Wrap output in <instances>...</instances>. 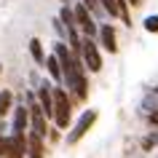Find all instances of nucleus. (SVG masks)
<instances>
[{"instance_id": "13", "label": "nucleus", "mask_w": 158, "mask_h": 158, "mask_svg": "<svg viewBox=\"0 0 158 158\" xmlns=\"http://www.w3.org/2000/svg\"><path fill=\"white\" fill-rule=\"evenodd\" d=\"M30 54H32V59L38 62V64H46V54H43V43L38 40V38H32V40H30Z\"/></svg>"}, {"instance_id": "17", "label": "nucleus", "mask_w": 158, "mask_h": 158, "mask_svg": "<svg viewBox=\"0 0 158 158\" xmlns=\"http://www.w3.org/2000/svg\"><path fill=\"white\" fill-rule=\"evenodd\" d=\"M11 153V137H0V158H6Z\"/></svg>"}, {"instance_id": "2", "label": "nucleus", "mask_w": 158, "mask_h": 158, "mask_svg": "<svg viewBox=\"0 0 158 158\" xmlns=\"http://www.w3.org/2000/svg\"><path fill=\"white\" fill-rule=\"evenodd\" d=\"M70 118H73V105H70V97H67L64 89H54V123L59 129H67L70 123Z\"/></svg>"}, {"instance_id": "7", "label": "nucleus", "mask_w": 158, "mask_h": 158, "mask_svg": "<svg viewBox=\"0 0 158 158\" xmlns=\"http://www.w3.org/2000/svg\"><path fill=\"white\" fill-rule=\"evenodd\" d=\"M38 99H40V107L46 113V118H54V86L43 81L38 86Z\"/></svg>"}, {"instance_id": "24", "label": "nucleus", "mask_w": 158, "mask_h": 158, "mask_svg": "<svg viewBox=\"0 0 158 158\" xmlns=\"http://www.w3.org/2000/svg\"><path fill=\"white\" fill-rule=\"evenodd\" d=\"M0 70H3V64H0Z\"/></svg>"}, {"instance_id": "4", "label": "nucleus", "mask_w": 158, "mask_h": 158, "mask_svg": "<svg viewBox=\"0 0 158 158\" xmlns=\"http://www.w3.org/2000/svg\"><path fill=\"white\" fill-rule=\"evenodd\" d=\"M81 56H83V64L91 70V73H99L102 70V54H99V46L91 40V38H83L81 43Z\"/></svg>"}, {"instance_id": "25", "label": "nucleus", "mask_w": 158, "mask_h": 158, "mask_svg": "<svg viewBox=\"0 0 158 158\" xmlns=\"http://www.w3.org/2000/svg\"><path fill=\"white\" fill-rule=\"evenodd\" d=\"M156 139H158V134H156Z\"/></svg>"}, {"instance_id": "3", "label": "nucleus", "mask_w": 158, "mask_h": 158, "mask_svg": "<svg viewBox=\"0 0 158 158\" xmlns=\"http://www.w3.org/2000/svg\"><path fill=\"white\" fill-rule=\"evenodd\" d=\"M27 102H30V123H32V134L35 137H46V113H43L40 102H35V94H27Z\"/></svg>"}, {"instance_id": "22", "label": "nucleus", "mask_w": 158, "mask_h": 158, "mask_svg": "<svg viewBox=\"0 0 158 158\" xmlns=\"http://www.w3.org/2000/svg\"><path fill=\"white\" fill-rule=\"evenodd\" d=\"M62 3H64V6H67V3H70V0H62Z\"/></svg>"}, {"instance_id": "23", "label": "nucleus", "mask_w": 158, "mask_h": 158, "mask_svg": "<svg viewBox=\"0 0 158 158\" xmlns=\"http://www.w3.org/2000/svg\"><path fill=\"white\" fill-rule=\"evenodd\" d=\"M156 97H158V86H156Z\"/></svg>"}, {"instance_id": "16", "label": "nucleus", "mask_w": 158, "mask_h": 158, "mask_svg": "<svg viewBox=\"0 0 158 158\" xmlns=\"http://www.w3.org/2000/svg\"><path fill=\"white\" fill-rule=\"evenodd\" d=\"M118 3V16L123 19L126 24H131V16H129V0H115Z\"/></svg>"}, {"instance_id": "21", "label": "nucleus", "mask_w": 158, "mask_h": 158, "mask_svg": "<svg viewBox=\"0 0 158 158\" xmlns=\"http://www.w3.org/2000/svg\"><path fill=\"white\" fill-rule=\"evenodd\" d=\"M129 3H131V6H139V3H142V0H129Z\"/></svg>"}, {"instance_id": "11", "label": "nucleus", "mask_w": 158, "mask_h": 158, "mask_svg": "<svg viewBox=\"0 0 158 158\" xmlns=\"http://www.w3.org/2000/svg\"><path fill=\"white\" fill-rule=\"evenodd\" d=\"M27 158H43V139L35 134H30L27 139Z\"/></svg>"}, {"instance_id": "12", "label": "nucleus", "mask_w": 158, "mask_h": 158, "mask_svg": "<svg viewBox=\"0 0 158 158\" xmlns=\"http://www.w3.org/2000/svg\"><path fill=\"white\" fill-rule=\"evenodd\" d=\"M46 67H48V75L56 81V83H59V81H64V78H62V64H59V59L54 56V54L46 56Z\"/></svg>"}, {"instance_id": "5", "label": "nucleus", "mask_w": 158, "mask_h": 158, "mask_svg": "<svg viewBox=\"0 0 158 158\" xmlns=\"http://www.w3.org/2000/svg\"><path fill=\"white\" fill-rule=\"evenodd\" d=\"M97 121V110H83V115L78 118V123L73 126V131L67 134V145H75L78 139H83V134L89 131Z\"/></svg>"}, {"instance_id": "6", "label": "nucleus", "mask_w": 158, "mask_h": 158, "mask_svg": "<svg viewBox=\"0 0 158 158\" xmlns=\"http://www.w3.org/2000/svg\"><path fill=\"white\" fill-rule=\"evenodd\" d=\"M73 14H75L78 27L83 30V38H91V40H94V35H99V27H97V22L91 19V14L86 11V6H83V3H78V6L73 8Z\"/></svg>"}, {"instance_id": "9", "label": "nucleus", "mask_w": 158, "mask_h": 158, "mask_svg": "<svg viewBox=\"0 0 158 158\" xmlns=\"http://www.w3.org/2000/svg\"><path fill=\"white\" fill-rule=\"evenodd\" d=\"M27 156V137L24 134H11V153L6 158H24Z\"/></svg>"}, {"instance_id": "10", "label": "nucleus", "mask_w": 158, "mask_h": 158, "mask_svg": "<svg viewBox=\"0 0 158 158\" xmlns=\"http://www.w3.org/2000/svg\"><path fill=\"white\" fill-rule=\"evenodd\" d=\"M27 123H30V107L19 105V107L14 110V134H24Z\"/></svg>"}, {"instance_id": "19", "label": "nucleus", "mask_w": 158, "mask_h": 158, "mask_svg": "<svg viewBox=\"0 0 158 158\" xmlns=\"http://www.w3.org/2000/svg\"><path fill=\"white\" fill-rule=\"evenodd\" d=\"M81 3H83V6H86V11H89V14H91V11H102L99 0H81Z\"/></svg>"}, {"instance_id": "20", "label": "nucleus", "mask_w": 158, "mask_h": 158, "mask_svg": "<svg viewBox=\"0 0 158 158\" xmlns=\"http://www.w3.org/2000/svg\"><path fill=\"white\" fill-rule=\"evenodd\" d=\"M148 118H150V123H153V126H158V107H156V110H153V113H150V115H148Z\"/></svg>"}, {"instance_id": "8", "label": "nucleus", "mask_w": 158, "mask_h": 158, "mask_svg": "<svg viewBox=\"0 0 158 158\" xmlns=\"http://www.w3.org/2000/svg\"><path fill=\"white\" fill-rule=\"evenodd\" d=\"M99 43L110 51V54H115V51H118V43H115V27H113V24H102V27H99Z\"/></svg>"}, {"instance_id": "1", "label": "nucleus", "mask_w": 158, "mask_h": 158, "mask_svg": "<svg viewBox=\"0 0 158 158\" xmlns=\"http://www.w3.org/2000/svg\"><path fill=\"white\" fill-rule=\"evenodd\" d=\"M54 56L62 64V78H64L67 89L78 99H86L89 83H86V73H83V67H81V62H78V56H73V51L67 48V43H54Z\"/></svg>"}, {"instance_id": "14", "label": "nucleus", "mask_w": 158, "mask_h": 158, "mask_svg": "<svg viewBox=\"0 0 158 158\" xmlns=\"http://www.w3.org/2000/svg\"><path fill=\"white\" fill-rule=\"evenodd\" d=\"M11 105H14V94H11L8 89H3V91H0V118L11 110Z\"/></svg>"}, {"instance_id": "15", "label": "nucleus", "mask_w": 158, "mask_h": 158, "mask_svg": "<svg viewBox=\"0 0 158 158\" xmlns=\"http://www.w3.org/2000/svg\"><path fill=\"white\" fill-rule=\"evenodd\" d=\"M99 6H102V11H105L110 19L118 16V3H115V0H99Z\"/></svg>"}, {"instance_id": "18", "label": "nucleus", "mask_w": 158, "mask_h": 158, "mask_svg": "<svg viewBox=\"0 0 158 158\" xmlns=\"http://www.w3.org/2000/svg\"><path fill=\"white\" fill-rule=\"evenodd\" d=\"M145 30H148V32H158V14L145 19Z\"/></svg>"}]
</instances>
